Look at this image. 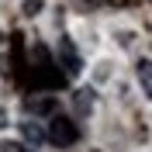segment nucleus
Instances as JSON below:
<instances>
[{
	"instance_id": "9",
	"label": "nucleus",
	"mask_w": 152,
	"mask_h": 152,
	"mask_svg": "<svg viewBox=\"0 0 152 152\" xmlns=\"http://www.w3.org/2000/svg\"><path fill=\"white\" fill-rule=\"evenodd\" d=\"M4 124H7V111H4V107H0V128H4Z\"/></svg>"
},
{
	"instance_id": "4",
	"label": "nucleus",
	"mask_w": 152,
	"mask_h": 152,
	"mask_svg": "<svg viewBox=\"0 0 152 152\" xmlns=\"http://www.w3.org/2000/svg\"><path fill=\"white\" fill-rule=\"evenodd\" d=\"M135 76H138V83H142L145 97L152 100V62H149V59H138V66H135Z\"/></svg>"
},
{
	"instance_id": "1",
	"label": "nucleus",
	"mask_w": 152,
	"mask_h": 152,
	"mask_svg": "<svg viewBox=\"0 0 152 152\" xmlns=\"http://www.w3.org/2000/svg\"><path fill=\"white\" fill-rule=\"evenodd\" d=\"M56 56H59V76H66V80H76V76H80V69H83V59H80L76 45L69 42L66 35L59 38V48H56Z\"/></svg>"
},
{
	"instance_id": "7",
	"label": "nucleus",
	"mask_w": 152,
	"mask_h": 152,
	"mask_svg": "<svg viewBox=\"0 0 152 152\" xmlns=\"http://www.w3.org/2000/svg\"><path fill=\"white\" fill-rule=\"evenodd\" d=\"M0 152H35V149L24 142H0Z\"/></svg>"
},
{
	"instance_id": "10",
	"label": "nucleus",
	"mask_w": 152,
	"mask_h": 152,
	"mask_svg": "<svg viewBox=\"0 0 152 152\" xmlns=\"http://www.w3.org/2000/svg\"><path fill=\"white\" fill-rule=\"evenodd\" d=\"M0 42H4V31H0Z\"/></svg>"
},
{
	"instance_id": "11",
	"label": "nucleus",
	"mask_w": 152,
	"mask_h": 152,
	"mask_svg": "<svg viewBox=\"0 0 152 152\" xmlns=\"http://www.w3.org/2000/svg\"><path fill=\"white\" fill-rule=\"evenodd\" d=\"M94 152H97V149H94Z\"/></svg>"
},
{
	"instance_id": "2",
	"label": "nucleus",
	"mask_w": 152,
	"mask_h": 152,
	"mask_svg": "<svg viewBox=\"0 0 152 152\" xmlns=\"http://www.w3.org/2000/svg\"><path fill=\"white\" fill-rule=\"evenodd\" d=\"M76 124L66 121V118H52V124H48V142H56V145H73L76 142Z\"/></svg>"
},
{
	"instance_id": "8",
	"label": "nucleus",
	"mask_w": 152,
	"mask_h": 152,
	"mask_svg": "<svg viewBox=\"0 0 152 152\" xmlns=\"http://www.w3.org/2000/svg\"><path fill=\"white\" fill-rule=\"evenodd\" d=\"M42 7H45V0H24V4H21V10H24L28 18H35V14H38Z\"/></svg>"
},
{
	"instance_id": "6",
	"label": "nucleus",
	"mask_w": 152,
	"mask_h": 152,
	"mask_svg": "<svg viewBox=\"0 0 152 152\" xmlns=\"http://www.w3.org/2000/svg\"><path fill=\"white\" fill-rule=\"evenodd\" d=\"M56 104H59L56 97H31V100H28V111L31 114H52Z\"/></svg>"
},
{
	"instance_id": "5",
	"label": "nucleus",
	"mask_w": 152,
	"mask_h": 152,
	"mask_svg": "<svg viewBox=\"0 0 152 152\" xmlns=\"http://www.w3.org/2000/svg\"><path fill=\"white\" fill-rule=\"evenodd\" d=\"M73 104H76V114H90L94 111V90H76L73 94Z\"/></svg>"
},
{
	"instance_id": "3",
	"label": "nucleus",
	"mask_w": 152,
	"mask_h": 152,
	"mask_svg": "<svg viewBox=\"0 0 152 152\" xmlns=\"http://www.w3.org/2000/svg\"><path fill=\"white\" fill-rule=\"evenodd\" d=\"M21 135H24V142H28L31 149H38V145L48 138V132H42V124H38V121H24V124H21Z\"/></svg>"
}]
</instances>
